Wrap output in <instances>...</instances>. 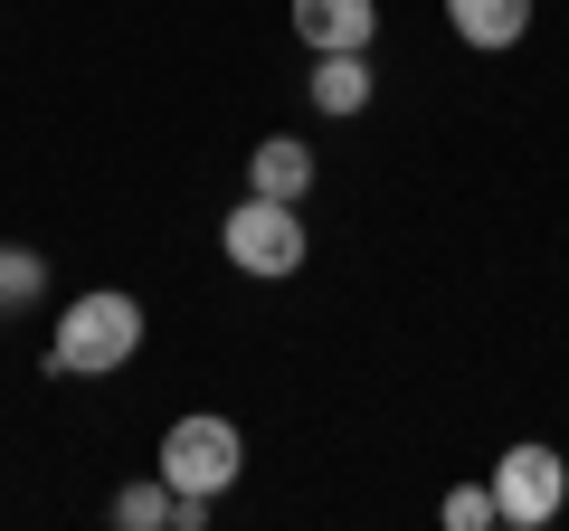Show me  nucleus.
Here are the masks:
<instances>
[{"label": "nucleus", "mask_w": 569, "mask_h": 531, "mask_svg": "<svg viewBox=\"0 0 569 531\" xmlns=\"http://www.w3.org/2000/svg\"><path fill=\"white\" fill-rule=\"evenodd\" d=\"M313 181H323V162H313V143H295V133H266V143L247 152V190H266V200H305Z\"/></svg>", "instance_id": "423d86ee"}, {"label": "nucleus", "mask_w": 569, "mask_h": 531, "mask_svg": "<svg viewBox=\"0 0 569 531\" xmlns=\"http://www.w3.org/2000/svg\"><path fill=\"white\" fill-rule=\"evenodd\" d=\"M305 96L323 104V114H370V96H380V77H370V48H323Z\"/></svg>", "instance_id": "0eeeda50"}, {"label": "nucleus", "mask_w": 569, "mask_h": 531, "mask_svg": "<svg viewBox=\"0 0 569 531\" xmlns=\"http://www.w3.org/2000/svg\"><path fill=\"white\" fill-rule=\"evenodd\" d=\"M447 29L466 48H522V29H531V0H447Z\"/></svg>", "instance_id": "6e6552de"}, {"label": "nucleus", "mask_w": 569, "mask_h": 531, "mask_svg": "<svg viewBox=\"0 0 569 531\" xmlns=\"http://www.w3.org/2000/svg\"><path fill=\"white\" fill-rule=\"evenodd\" d=\"M219 247H228V266H238V275H266V285L305 275V257H313L305 200H266V190H247V200L219 219Z\"/></svg>", "instance_id": "f03ea898"}, {"label": "nucleus", "mask_w": 569, "mask_h": 531, "mask_svg": "<svg viewBox=\"0 0 569 531\" xmlns=\"http://www.w3.org/2000/svg\"><path fill=\"white\" fill-rule=\"evenodd\" d=\"M133 351H142V304L123 285L77 294V304L58 313V332H48V370H67V380H104V370H123Z\"/></svg>", "instance_id": "f257e3e1"}, {"label": "nucleus", "mask_w": 569, "mask_h": 531, "mask_svg": "<svg viewBox=\"0 0 569 531\" xmlns=\"http://www.w3.org/2000/svg\"><path fill=\"white\" fill-rule=\"evenodd\" d=\"M447 522H456V531H493V522H503L493 484H456V493H447Z\"/></svg>", "instance_id": "9b49d317"}, {"label": "nucleus", "mask_w": 569, "mask_h": 531, "mask_svg": "<svg viewBox=\"0 0 569 531\" xmlns=\"http://www.w3.org/2000/svg\"><path fill=\"white\" fill-rule=\"evenodd\" d=\"M295 39L323 58V48H370L380 39V10L370 0H295Z\"/></svg>", "instance_id": "39448f33"}, {"label": "nucleus", "mask_w": 569, "mask_h": 531, "mask_svg": "<svg viewBox=\"0 0 569 531\" xmlns=\"http://www.w3.org/2000/svg\"><path fill=\"white\" fill-rule=\"evenodd\" d=\"M238 474H247V437H238V418L190 409V418H171V428H162V484H171V493H209V503H219Z\"/></svg>", "instance_id": "7ed1b4c3"}, {"label": "nucleus", "mask_w": 569, "mask_h": 531, "mask_svg": "<svg viewBox=\"0 0 569 531\" xmlns=\"http://www.w3.org/2000/svg\"><path fill=\"white\" fill-rule=\"evenodd\" d=\"M485 484H493V503H503V531H550L560 503H569V465H560V447H541V437L503 447Z\"/></svg>", "instance_id": "20e7f679"}, {"label": "nucleus", "mask_w": 569, "mask_h": 531, "mask_svg": "<svg viewBox=\"0 0 569 531\" xmlns=\"http://www.w3.org/2000/svg\"><path fill=\"white\" fill-rule=\"evenodd\" d=\"M48 294V257L39 247H0V313H20Z\"/></svg>", "instance_id": "1a4fd4ad"}, {"label": "nucleus", "mask_w": 569, "mask_h": 531, "mask_svg": "<svg viewBox=\"0 0 569 531\" xmlns=\"http://www.w3.org/2000/svg\"><path fill=\"white\" fill-rule=\"evenodd\" d=\"M114 522L123 531H171V484L152 474V484H123L114 493Z\"/></svg>", "instance_id": "9d476101"}]
</instances>
